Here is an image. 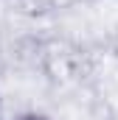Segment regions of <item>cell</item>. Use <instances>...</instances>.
Segmentation results:
<instances>
[{
  "instance_id": "obj_1",
  "label": "cell",
  "mask_w": 118,
  "mask_h": 120,
  "mask_svg": "<svg viewBox=\"0 0 118 120\" xmlns=\"http://www.w3.org/2000/svg\"><path fill=\"white\" fill-rule=\"evenodd\" d=\"M25 120H42V117H25Z\"/></svg>"
}]
</instances>
